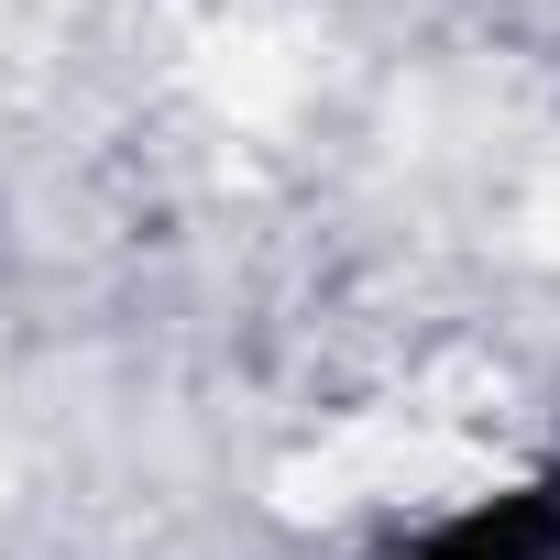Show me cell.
<instances>
[{
  "mask_svg": "<svg viewBox=\"0 0 560 560\" xmlns=\"http://www.w3.org/2000/svg\"><path fill=\"white\" fill-rule=\"evenodd\" d=\"M396 560H560V483H505V494H472L451 516H429Z\"/></svg>",
  "mask_w": 560,
  "mask_h": 560,
  "instance_id": "obj_1",
  "label": "cell"
}]
</instances>
